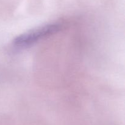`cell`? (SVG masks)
Segmentation results:
<instances>
[{"label": "cell", "mask_w": 125, "mask_h": 125, "mask_svg": "<svg viewBox=\"0 0 125 125\" xmlns=\"http://www.w3.org/2000/svg\"><path fill=\"white\" fill-rule=\"evenodd\" d=\"M62 25L58 23H50L23 33L13 40V44L17 47H26L48 38L59 31Z\"/></svg>", "instance_id": "1"}]
</instances>
